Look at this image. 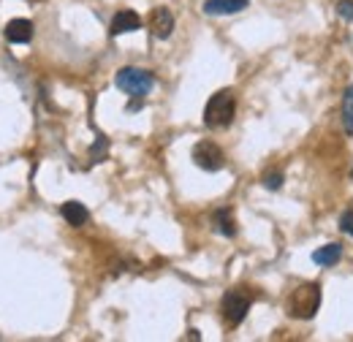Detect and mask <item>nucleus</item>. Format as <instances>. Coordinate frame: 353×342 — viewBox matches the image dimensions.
I'll return each instance as SVG.
<instances>
[{
  "label": "nucleus",
  "mask_w": 353,
  "mask_h": 342,
  "mask_svg": "<svg viewBox=\"0 0 353 342\" xmlns=\"http://www.w3.org/2000/svg\"><path fill=\"white\" fill-rule=\"evenodd\" d=\"M141 103H144V98H133L131 103H128V109H131V112H136V109H141Z\"/></svg>",
  "instance_id": "a211bd4d"
},
{
  "label": "nucleus",
  "mask_w": 353,
  "mask_h": 342,
  "mask_svg": "<svg viewBox=\"0 0 353 342\" xmlns=\"http://www.w3.org/2000/svg\"><path fill=\"white\" fill-rule=\"evenodd\" d=\"M250 304H253V291L248 288H231L225 291V296L221 299V312H223V323L236 329L245 315L250 312Z\"/></svg>",
  "instance_id": "7ed1b4c3"
},
{
  "label": "nucleus",
  "mask_w": 353,
  "mask_h": 342,
  "mask_svg": "<svg viewBox=\"0 0 353 342\" xmlns=\"http://www.w3.org/2000/svg\"><path fill=\"white\" fill-rule=\"evenodd\" d=\"M264 188H269V190H280V188H283V174H280V171H269V174H264Z\"/></svg>",
  "instance_id": "4468645a"
},
{
  "label": "nucleus",
  "mask_w": 353,
  "mask_h": 342,
  "mask_svg": "<svg viewBox=\"0 0 353 342\" xmlns=\"http://www.w3.org/2000/svg\"><path fill=\"white\" fill-rule=\"evenodd\" d=\"M250 6V0H204V14L212 17H228V14H239Z\"/></svg>",
  "instance_id": "6e6552de"
},
{
  "label": "nucleus",
  "mask_w": 353,
  "mask_h": 342,
  "mask_svg": "<svg viewBox=\"0 0 353 342\" xmlns=\"http://www.w3.org/2000/svg\"><path fill=\"white\" fill-rule=\"evenodd\" d=\"M343 125L348 133H353V85L345 87V95H343Z\"/></svg>",
  "instance_id": "ddd939ff"
},
{
  "label": "nucleus",
  "mask_w": 353,
  "mask_h": 342,
  "mask_svg": "<svg viewBox=\"0 0 353 342\" xmlns=\"http://www.w3.org/2000/svg\"><path fill=\"white\" fill-rule=\"evenodd\" d=\"M114 85L117 90H123V92H128L133 98H144L152 87H155V77L150 74V71H144V68H120L117 71V77H114Z\"/></svg>",
  "instance_id": "20e7f679"
},
{
  "label": "nucleus",
  "mask_w": 353,
  "mask_h": 342,
  "mask_svg": "<svg viewBox=\"0 0 353 342\" xmlns=\"http://www.w3.org/2000/svg\"><path fill=\"white\" fill-rule=\"evenodd\" d=\"M103 155H106V139L101 136V139H98V144L90 150V158H92V161H98V158H103Z\"/></svg>",
  "instance_id": "f3484780"
},
{
  "label": "nucleus",
  "mask_w": 353,
  "mask_h": 342,
  "mask_svg": "<svg viewBox=\"0 0 353 342\" xmlns=\"http://www.w3.org/2000/svg\"><path fill=\"white\" fill-rule=\"evenodd\" d=\"M60 214H63V220L68 223V225H85L90 220V212H88V207L82 204V201H65L63 207H60Z\"/></svg>",
  "instance_id": "9d476101"
},
{
  "label": "nucleus",
  "mask_w": 353,
  "mask_h": 342,
  "mask_svg": "<svg viewBox=\"0 0 353 342\" xmlns=\"http://www.w3.org/2000/svg\"><path fill=\"white\" fill-rule=\"evenodd\" d=\"M190 158L201 171H221L225 166V155H223V150L215 141H199L193 147Z\"/></svg>",
  "instance_id": "39448f33"
},
{
  "label": "nucleus",
  "mask_w": 353,
  "mask_h": 342,
  "mask_svg": "<svg viewBox=\"0 0 353 342\" xmlns=\"http://www.w3.org/2000/svg\"><path fill=\"white\" fill-rule=\"evenodd\" d=\"M337 14H340L343 19L353 22V0H340V3H337Z\"/></svg>",
  "instance_id": "dca6fc26"
},
{
  "label": "nucleus",
  "mask_w": 353,
  "mask_h": 342,
  "mask_svg": "<svg viewBox=\"0 0 353 342\" xmlns=\"http://www.w3.org/2000/svg\"><path fill=\"white\" fill-rule=\"evenodd\" d=\"M340 228H343L348 237H353V207H348L345 212L340 214Z\"/></svg>",
  "instance_id": "2eb2a0df"
},
{
  "label": "nucleus",
  "mask_w": 353,
  "mask_h": 342,
  "mask_svg": "<svg viewBox=\"0 0 353 342\" xmlns=\"http://www.w3.org/2000/svg\"><path fill=\"white\" fill-rule=\"evenodd\" d=\"M343 258V245H323V248H318L315 253H312V261L318 263V266H334L337 261Z\"/></svg>",
  "instance_id": "9b49d317"
},
{
  "label": "nucleus",
  "mask_w": 353,
  "mask_h": 342,
  "mask_svg": "<svg viewBox=\"0 0 353 342\" xmlns=\"http://www.w3.org/2000/svg\"><path fill=\"white\" fill-rule=\"evenodd\" d=\"M141 28V17L131 11V8H123V11H117L114 14V19H112V36H123V33H133V30H139Z\"/></svg>",
  "instance_id": "1a4fd4ad"
},
{
  "label": "nucleus",
  "mask_w": 353,
  "mask_h": 342,
  "mask_svg": "<svg viewBox=\"0 0 353 342\" xmlns=\"http://www.w3.org/2000/svg\"><path fill=\"white\" fill-rule=\"evenodd\" d=\"M321 310V285L318 283H302L296 285L288 299H285V312L296 321H310Z\"/></svg>",
  "instance_id": "f257e3e1"
},
{
  "label": "nucleus",
  "mask_w": 353,
  "mask_h": 342,
  "mask_svg": "<svg viewBox=\"0 0 353 342\" xmlns=\"http://www.w3.org/2000/svg\"><path fill=\"white\" fill-rule=\"evenodd\" d=\"M188 337H190V340H201V334H199L196 329H190V332H188Z\"/></svg>",
  "instance_id": "6ab92c4d"
},
{
  "label": "nucleus",
  "mask_w": 353,
  "mask_h": 342,
  "mask_svg": "<svg viewBox=\"0 0 353 342\" xmlns=\"http://www.w3.org/2000/svg\"><path fill=\"white\" fill-rule=\"evenodd\" d=\"M234 114H236V95L234 90H218L207 106H204V125L207 128H228L234 123Z\"/></svg>",
  "instance_id": "f03ea898"
},
{
  "label": "nucleus",
  "mask_w": 353,
  "mask_h": 342,
  "mask_svg": "<svg viewBox=\"0 0 353 342\" xmlns=\"http://www.w3.org/2000/svg\"><path fill=\"white\" fill-rule=\"evenodd\" d=\"M215 225H218V231H221L223 237H236V220H234V214L231 210H218L215 212Z\"/></svg>",
  "instance_id": "f8f14e48"
},
{
  "label": "nucleus",
  "mask_w": 353,
  "mask_h": 342,
  "mask_svg": "<svg viewBox=\"0 0 353 342\" xmlns=\"http://www.w3.org/2000/svg\"><path fill=\"white\" fill-rule=\"evenodd\" d=\"M3 33H6V41L8 43H30L33 41L36 28H33L30 19H11Z\"/></svg>",
  "instance_id": "0eeeda50"
},
{
  "label": "nucleus",
  "mask_w": 353,
  "mask_h": 342,
  "mask_svg": "<svg viewBox=\"0 0 353 342\" xmlns=\"http://www.w3.org/2000/svg\"><path fill=\"white\" fill-rule=\"evenodd\" d=\"M150 30H152L155 39L166 41V39L172 36V30H174V14H172L166 6L152 8V14H150Z\"/></svg>",
  "instance_id": "423d86ee"
}]
</instances>
